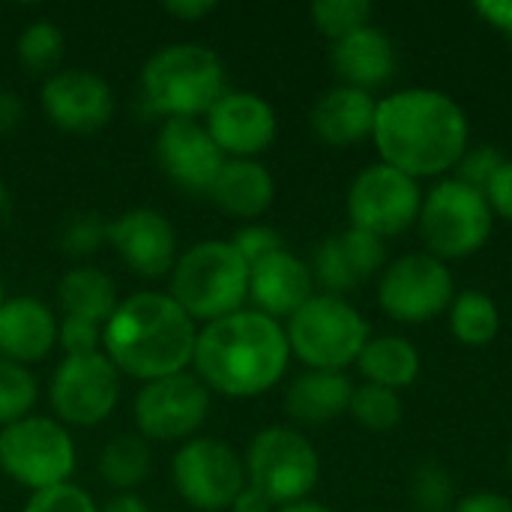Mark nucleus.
<instances>
[{
	"label": "nucleus",
	"instance_id": "37998d69",
	"mask_svg": "<svg viewBox=\"0 0 512 512\" xmlns=\"http://www.w3.org/2000/svg\"><path fill=\"white\" fill-rule=\"evenodd\" d=\"M213 9H216L213 0H168L165 3V12L174 18H183V21H198V18L210 15Z\"/></svg>",
	"mask_w": 512,
	"mask_h": 512
},
{
	"label": "nucleus",
	"instance_id": "473e14b6",
	"mask_svg": "<svg viewBox=\"0 0 512 512\" xmlns=\"http://www.w3.org/2000/svg\"><path fill=\"white\" fill-rule=\"evenodd\" d=\"M312 21L318 33L339 42L372 21V3L369 0H318L312 3Z\"/></svg>",
	"mask_w": 512,
	"mask_h": 512
},
{
	"label": "nucleus",
	"instance_id": "f257e3e1",
	"mask_svg": "<svg viewBox=\"0 0 512 512\" xmlns=\"http://www.w3.org/2000/svg\"><path fill=\"white\" fill-rule=\"evenodd\" d=\"M372 138L381 162L414 177H438L468 150L462 105L435 87H408L378 102Z\"/></svg>",
	"mask_w": 512,
	"mask_h": 512
},
{
	"label": "nucleus",
	"instance_id": "39448f33",
	"mask_svg": "<svg viewBox=\"0 0 512 512\" xmlns=\"http://www.w3.org/2000/svg\"><path fill=\"white\" fill-rule=\"evenodd\" d=\"M171 297L192 321L210 324L234 315L249 297V264L231 240L195 243L171 270Z\"/></svg>",
	"mask_w": 512,
	"mask_h": 512
},
{
	"label": "nucleus",
	"instance_id": "6e6552de",
	"mask_svg": "<svg viewBox=\"0 0 512 512\" xmlns=\"http://www.w3.org/2000/svg\"><path fill=\"white\" fill-rule=\"evenodd\" d=\"M0 471L30 492L69 483L75 471L72 435L48 417H24L0 432Z\"/></svg>",
	"mask_w": 512,
	"mask_h": 512
},
{
	"label": "nucleus",
	"instance_id": "e433bc0d",
	"mask_svg": "<svg viewBox=\"0 0 512 512\" xmlns=\"http://www.w3.org/2000/svg\"><path fill=\"white\" fill-rule=\"evenodd\" d=\"M24 512H99L93 498L72 486V483H60V486H51V489H42V492H33Z\"/></svg>",
	"mask_w": 512,
	"mask_h": 512
},
{
	"label": "nucleus",
	"instance_id": "4be33fe9",
	"mask_svg": "<svg viewBox=\"0 0 512 512\" xmlns=\"http://www.w3.org/2000/svg\"><path fill=\"white\" fill-rule=\"evenodd\" d=\"M378 102L369 90L339 84L312 108V129L330 147H354L375 129Z\"/></svg>",
	"mask_w": 512,
	"mask_h": 512
},
{
	"label": "nucleus",
	"instance_id": "a211bd4d",
	"mask_svg": "<svg viewBox=\"0 0 512 512\" xmlns=\"http://www.w3.org/2000/svg\"><path fill=\"white\" fill-rule=\"evenodd\" d=\"M108 246L132 273L144 279H159L177 264V234L171 222L150 207H135L111 219Z\"/></svg>",
	"mask_w": 512,
	"mask_h": 512
},
{
	"label": "nucleus",
	"instance_id": "423d86ee",
	"mask_svg": "<svg viewBox=\"0 0 512 512\" xmlns=\"http://www.w3.org/2000/svg\"><path fill=\"white\" fill-rule=\"evenodd\" d=\"M285 336L300 363L324 372H342L357 363L360 351L372 339L366 318L336 294H312V300L288 318Z\"/></svg>",
	"mask_w": 512,
	"mask_h": 512
},
{
	"label": "nucleus",
	"instance_id": "ea45409f",
	"mask_svg": "<svg viewBox=\"0 0 512 512\" xmlns=\"http://www.w3.org/2000/svg\"><path fill=\"white\" fill-rule=\"evenodd\" d=\"M486 198H489L492 213L512 222V159H504V165L495 171L492 183L486 186Z\"/></svg>",
	"mask_w": 512,
	"mask_h": 512
},
{
	"label": "nucleus",
	"instance_id": "4c0bfd02",
	"mask_svg": "<svg viewBox=\"0 0 512 512\" xmlns=\"http://www.w3.org/2000/svg\"><path fill=\"white\" fill-rule=\"evenodd\" d=\"M231 246L237 249V255H240L249 267H255V264H261L264 258L282 252V237H279L273 228H267V225H246V228H240V231L231 237Z\"/></svg>",
	"mask_w": 512,
	"mask_h": 512
},
{
	"label": "nucleus",
	"instance_id": "0eeeda50",
	"mask_svg": "<svg viewBox=\"0 0 512 512\" xmlns=\"http://www.w3.org/2000/svg\"><path fill=\"white\" fill-rule=\"evenodd\" d=\"M495 213L489 207L486 192L462 183L444 180L423 195L420 207V234L429 246V255L441 261L468 258L480 252L492 234Z\"/></svg>",
	"mask_w": 512,
	"mask_h": 512
},
{
	"label": "nucleus",
	"instance_id": "7ed1b4c3",
	"mask_svg": "<svg viewBox=\"0 0 512 512\" xmlns=\"http://www.w3.org/2000/svg\"><path fill=\"white\" fill-rule=\"evenodd\" d=\"M198 330L171 294L141 291L117 303L102 327L105 357L117 372L159 381L192 366Z\"/></svg>",
	"mask_w": 512,
	"mask_h": 512
},
{
	"label": "nucleus",
	"instance_id": "f03ea898",
	"mask_svg": "<svg viewBox=\"0 0 512 512\" xmlns=\"http://www.w3.org/2000/svg\"><path fill=\"white\" fill-rule=\"evenodd\" d=\"M285 327L264 312H234L210 321L195 342V375L204 387L231 399H252L273 390L288 369Z\"/></svg>",
	"mask_w": 512,
	"mask_h": 512
},
{
	"label": "nucleus",
	"instance_id": "20e7f679",
	"mask_svg": "<svg viewBox=\"0 0 512 512\" xmlns=\"http://www.w3.org/2000/svg\"><path fill=\"white\" fill-rule=\"evenodd\" d=\"M141 90L150 111L165 117H198L222 99L225 69L216 51L198 42L165 45L141 69Z\"/></svg>",
	"mask_w": 512,
	"mask_h": 512
},
{
	"label": "nucleus",
	"instance_id": "c03bdc74",
	"mask_svg": "<svg viewBox=\"0 0 512 512\" xmlns=\"http://www.w3.org/2000/svg\"><path fill=\"white\" fill-rule=\"evenodd\" d=\"M24 114V102L15 90H0V135L12 132L21 123Z\"/></svg>",
	"mask_w": 512,
	"mask_h": 512
},
{
	"label": "nucleus",
	"instance_id": "a19ab883",
	"mask_svg": "<svg viewBox=\"0 0 512 512\" xmlns=\"http://www.w3.org/2000/svg\"><path fill=\"white\" fill-rule=\"evenodd\" d=\"M453 512H512V501L498 492H477L456 501Z\"/></svg>",
	"mask_w": 512,
	"mask_h": 512
},
{
	"label": "nucleus",
	"instance_id": "2eb2a0df",
	"mask_svg": "<svg viewBox=\"0 0 512 512\" xmlns=\"http://www.w3.org/2000/svg\"><path fill=\"white\" fill-rule=\"evenodd\" d=\"M156 162L180 189L210 192L228 156L216 147L204 123L192 117H168L156 135Z\"/></svg>",
	"mask_w": 512,
	"mask_h": 512
},
{
	"label": "nucleus",
	"instance_id": "dca6fc26",
	"mask_svg": "<svg viewBox=\"0 0 512 512\" xmlns=\"http://www.w3.org/2000/svg\"><path fill=\"white\" fill-rule=\"evenodd\" d=\"M42 108L57 129L96 132L114 114V93L108 81L90 69H63L42 84Z\"/></svg>",
	"mask_w": 512,
	"mask_h": 512
},
{
	"label": "nucleus",
	"instance_id": "a18cd8bd",
	"mask_svg": "<svg viewBox=\"0 0 512 512\" xmlns=\"http://www.w3.org/2000/svg\"><path fill=\"white\" fill-rule=\"evenodd\" d=\"M273 501L261 492V489H255V486H249L246 483V489L234 498V504H231V510L228 512H273Z\"/></svg>",
	"mask_w": 512,
	"mask_h": 512
},
{
	"label": "nucleus",
	"instance_id": "9d476101",
	"mask_svg": "<svg viewBox=\"0 0 512 512\" xmlns=\"http://www.w3.org/2000/svg\"><path fill=\"white\" fill-rule=\"evenodd\" d=\"M174 486L180 498L204 512L231 510L234 498L246 489V462L234 447L216 438H192L174 456Z\"/></svg>",
	"mask_w": 512,
	"mask_h": 512
},
{
	"label": "nucleus",
	"instance_id": "aec40b11",
	"mask_svg": "<svg viewBox=\"0 0 512 512\" xmlns=\"http://www.w3.org/2000/svg\"><path fill=\"white\" fill-rule=\"evenodd\" d=\"M312 270L291 252H276L261 264L249 267V297L267 318H291L303 303L312 300Z\"/></svg>",
	"mask_w": 512,
	"mask_h": 512
},
{
	"label": "nucleus",
	"instance_id": "c756f323",
	"mask_svg": "<svg viewBox=\"0 0 512 512\" xmlns=\"http://www.w3.org/2000/svg\"><path fill=\"white\" fill-rule=\"evenodd\" d=\"M15 48H18L21 66L30 69L33 75H42V72H51L60 63L66 39H63V30L51 18H39V21H30L21 30Z\"/></svg>",
	"mask_w": 512,
	"mask_h": 512
},
{
	"label": "nucleus",
	"instance_id": "58836bf2",
	"mask_svg": "<svg viewBox=\"0 0 512 512\" xmlns=\"http://www.w3.org/2000/svg\"><path fill=\"white\" fill-rule=\"evenodd\" d=\"M57 342L66 351V357L99 354L102 327L99 324H90V321H78V318H63L60 327H57Z\"/></svg>",
	"mask_w": 512,
	"mask_h": 512
},
{
	"label": "nucleus",
	"instance_id": "9b49d317",
	"mask_svg": "<svg viewBox=\"0 0 512 512\" xmlns=\"http://www.w3.org/2000/svg\"><path fill=\"white\" fill-rule=\"evenodd\" d=\"M423 192L420 180L378 162L363 168L348 189L351 228L369 231L375 237H396L420 219Z\"/></svg>",
	"mask_w": 512,
	"mask_h": 512
},
{
	"label": "nucleus",
	"instance_id": "f8f14e48",
	"mask_svg": "<svg viewBox=\"0 0 512 512\" xmlns=\"http://www.w3.org/2000/svg\"><path fill=\"white\" fill-rule=\"evenodd\" d=\"M378 303L393 321L426 324L453 306V273L429 252L402 255L384 267Z\"/></svg>",
	"mask_w": 512,
	"mask_h": 512
},
{
	"label": "nucleus",
	"instance_id": "2f4dec72",
	"mask_svg": "<svg viewBox=\"0 0 512 512\" xmlns=\"http://www.w3.org/2000/svg\"><path fill=\"white\" fill-rule=\"evenodd\" d=\"M36 396V378L27 372V366L0 357V426L30 417Z\"/></svg>",
	"mask_w": 512,
	"mask_h": 512
},
{
	"label": "nucleus",
	"instance_id": "c85d7f7f",
	"mask_svg": "<svg viewBox=\"0 0 512 512\" xmlns=\"http://www.w3.org/2000/svg\"><path fill=\"white\" fill-rule=\"evenodd\" d=\"M99 474L108 486L132 492L150 474V447L138 435H117L99 456Z\"/></svg>",
	"mask_w": 512,
	"mask_h": 512
},
{
	"label": "nucleus",
	"instance_id": "79ce46f5",
	"mask_svg": "<svg viewBox=\"0 0 512 512\" xmlns=\"http://www.w3.org/2000/svg\"><path fill=\"white\" fill-rule=\"evenodd\" d=\"M477 12L507 36L512 48V0H483V3H477Z\"/></svg>",
	"mask_w": 512,
	"mask_h": 512
},
{
	"label": "nucleus",
	"instance_id": "49530a36",
	"mask_svg": "<svg viewBox=\"0 0 512 512\" xmlns=\"http://www.w3.org/2000/svg\"><path fill=\"white\" fill-rule=\"evenodd\" d=\"M99 512H150V507L138 498V495H132V492H120V495H114L105 507Z\"/></svg>",
	"mask_w": 512,
	"mask_h": 512
},
{
	"label": "nucleus",
	"instance_id": "c9c22d12",
	"mask_svg": "<svg viewBox=\"0 0 512 512\" xmlns=\"http://www.w3.org/2000/svg\"><path fill=\"white\" fill-rule=\"evenodd\" d=\"M504 159H507V156H504L501 150H495L492 144L468 147L465 156H462L459 165H456V180H462V183H468V186L486 192V186L492 183V177H495V171L504 165Z\"/></svg>",
	"mask_w": 512,
	"mask_h": 512
},
{
	"label": "nucleus",
	"instance_id": "72a5a7b5",
	"mask_svg": "<svg viewBox=\"0 0 512 512\" xmlns=\"http://www.w3.org/2000/svg\"><path fill=\"white\" fill-rule=\"evenodd\" d=\"M60 249L72 258H87L96 249H102L108 243V222L93 213V210H81V213H69L60 225Z\"/></svg>",
	"mask_w": 512,
	"mask_h": 512
},
{
	"label": "nucleus",
	"instance_id": "cd10ccee",
	"mask_svg": "<svg viewBox=\"0 0 512 512\" xmlns=\"http://www.w3.org/2000/svg\"><path fill=\"white\" fill-rule=\"evenodd\" d=\"M450 327L462 345L483 348V345L495 342V336L501 330L498 303L483 291H465L450 306Z\"/></svg>",
	"mask_w": 512,
	"mask_h": 512
},
{
	"label": "nucleus",
	"instance_id": "5701e85b",
	"mask_svg": "<svg viewBox=\"0 0 512 512\" xmlns=\"http://www.w3.org/2000/svg\"><path fill=\"white\" fill-rule=\"evenodd\" d=\"M333 66L348 87L372 90L393 78L396 48L393 39L378 27H363L339 42H333Z\"/></svg>",
	"mask_w": 512,
	"mask_h": 512
},
{
	"label": "nucleus",
	"instance_id": "393cba45",
	"mask_svg": "<svg viewBox=\"0 0 512 512\" xmlns=\"http://www.w3.org/2000/svg\"><path fill=\"white\" fill-rule=\"evenodd\" d=\"M354 396V384L345 372H324L309 369L306 375L294 378L285 390V408L300 423H330L348 414Z\"/></svg>",
	"mask_w": 512,
	"mask_h": 512
},
{
	"label": "nucleus",
	"instance_id": "6ab92c4d",
	"mask_svg": "<svg viewBox=\"0 0 512 512\" xmlns=\"http://www.w3.org/2000/svg\"><path fill=\"white\" fill-rule=\"evenodd\" d=\"M387 264V246L381 237L345 228L333 237H327L315 255V279L327 288V294H348L366 285L372 276H378Z\"/></svg>",
	"mask_w": 512,
	"mask_h": 512
},
{
	"label": "nucleus",
	"instance_id": "09e8293b",
	"mask_svg": "<svg viewBox=\"0 0 512 512\" xmlns=\"http://www.w3.org/2000/svg\"><path fill=\"white\" fill-rule=\"evenodd\" d=\"M9 210H12V192H9L6 180L0 177V216H9Z\"/></svg>",
	"mask_w": 512,
	"mask_h": 512
},
{
	"label": "nucleus",
	"instance_id": "de8ad7c7",
	"mask_svg": "<svg viewBox=\"0 0 512 512\" xmlns=\"http://www.w3.org/2000/svg\"><path fill=\"white\" fill-rule=\"evenodd\" d=\"M279 512H330L324 504H315V501H297V504H285V507H279Z\"/></svg>",
	"mask_w": 512,
	"mask_h": 512
},
{
	"label": "nucleus",
	"instance_id": "a878e982",
	"mask_svg": "<svg viewBox=\"0 0 512 512\" xmlns=\"http://www.w3.org/2000/svg\"><path fill=\"white\" fill-rule=\"evenodd\" d=\"M57 300L63 309V318H78L105 327L108 318L117 309V288L108 273L96 267H72L63 273L57 285Z\"/></svg>",
	"mask_w": 512,
	"mask_h": 512
},
{
	"label": "nucleus",
	"instance_id": "8fccbe9b",
	"mask_svg": "<svg viewBox=\"0 0 512 512\" xmlns=\"http://www.w3.org/2000/svg\"><path fill=\"white\" fill-rule=\"evenodd\" d=\"M0 306H3V282H0Z\"/></svg>",
	"mask_w": 512,
	"mask_h": 512
},
{
	"label": "nucleus",
	"instance_id": "4468645a",
	"mask_svg": "<svg viewBox=\"0 0 512 512\" xmlns=\"http://www.w3.org/2000/svg\"><path fill=\"white\" fill-rule=\"evenodd\" d=\"M120 372L99 351L66 357L51 378V408L69 426H96L117 408Z\"/></svg>",
	"mask_w": 512,
	"mask_h": 512
},
{
	"label": "nucleus",
	"instance_id": "b1692460",
	"mask_svg": "<svg viewBox=\"0 0 512 512\" xmlns=\"http://www.w3.org/2000/svg\"><path fill=\"white\" fill-rule=\"evenodd\" d=\"M207 195L228 216L255 219L273 204L276 183H273L270 171L261 162H255V159H228L222 165L219 177L213 180Z\"/></svg>",
	"mask_w": 512,
	"mask_h": 512
},
{
	"label": "nucleus",
	"instance_id": "1a4fd4ad",
	"mask_svg": "<svg viewBox=\"0 0 512 512\" xmlns=\"http://www.w3.org/2000/svg\"><path fill=\"white\" fill-rule=\"evenodd\" d=\"M249 486L261 489L273 504H297L315 489L321 462L312 441L294 429L270 426L261 429L246 453Z\"/></svg>",
	"mask_w": 512,
	"mask_h": 512
},
{
	"label": "nucleus",
	"instance_id": "f704fd0d",
	"mask_svg": "<svg viewBox=\"0 0 512 512\" xmlns=\"http://www.w3.org/2000/svg\"><path fill=\"white\" fill-rule=\"evenodd\" d=\"M411 498L420 512H453L456 507V492L453 480L441 465H423L414 474L411 483Z\"/></svg>",
	"mask_w": 512,
	"mask_h": 512
},
{
	"label": "nucleus",
	"instance_id": "bb28decb",
	"mask_svg": "<svg viewBox=\"0 0 512 512\" xmlns=\"http://www.w3.org/2000/svg\"><path fill=\"white\" fill-rule=\"evenodd\" d=\"M357 366L366 384H378L387 390H405L420 375V351L414 342L402 336H375L357 357Z\"/></svg>",
	"mask_w": 512,
	"mask_h": 512
},
{
	"label": "nucleus",
	"instance_id": "7c9ffc66",
	"mask_svg": "<svg viewBox=\"0 0 512 512\" xmlns=\"http://www.w3.org/2000/svg\"><path fill=\"white\" fill-rule=\"evenodd\" d=\"M348 414L369 432H390L402 420V399L396 390L363 384V387H354Z\"/></svg>",
	"mask_w": 512,
	"mask_h": 512
},
{
	"label": "nucleus",
	"instance_id": "f3484780",
	"mask_svg": "<svg viewBox=\"0 0 512 512\" xmlns=\"http://www.w3.org/2000/svg\"><path fill=\"white\" fill-rule=\"evenodd\" d=\"M207 132L231 159H255L276 138V111L267 99L249 90H225L207 111Z\"/></svg>",
	"mask_w": 512,
	"mask_h": 512
},
{
	"label": "nucleus",
	"instance_id": "3c124183",
	"mask_svg": "<svg viewBox=\"0 0 512 512\" xmlns=\"http://www.w3.org/2000/svg\"><path fill=\"white\" fill-rule=\"evenodd\" d=\"M510 471H512V450H510Z\"/></svg>",
	"mask_w": 512,
	"mask_h": 512
},
{
	"label": "nucleus",
	"instance_id": "ddd939ff",
	"mask_svg": "<svg viewBox=\"0 0 512 512\" xmlns=\"http://www.w3.org/2000/svg\"><path fill=\"white\" fill-rule=\"evenodd\" d=\"M132 414L144 441L192 438L210 414V390L192 372L147 381L135 396Z\"/></svg>",
	"mask_w": 512,
	"mask_h": 512
},
{
	"label": "nucleus",
	"instance_id": "412c9836",
	"mask_svg": "<svg viewBox=\"0 0 512 512\" xmlns=\"http://www.w3.org/2000/svg\"><path fill=\"white\" fill-rule=\"evenodd\" d=\"M57 318L36 297L3 300L0 306V357L12 363H39L57 345Z\"/></svg>",
	"mask_w": 512,
	"mask_h": 512
}]
</instances>
